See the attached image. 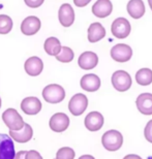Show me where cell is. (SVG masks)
<instances>
[{"instance_id": "1", "label": "cell", "mask_w": 152, "mask_h": 159, "mask_svg": "<svg viewBox=\"0 0 152 159\" xmlns=\"http://www.w3.org/2000/svg\"><path fill=\"white\" fill-rule=\"evenodd\" d=\"M101 144L108 151H117L121 148L123 144V136L118 130H109L104 133L101 138Z\"/></svg>"}, {"instance_id": "2", "label": "cell", "mask_w": 152, "mask_h": 159, "mask_svg": "<svg viewBox=\"0 0 152 159\" xmlns=\"http://www.w3.org/2000/svg\"><path fill=\"white\" fill-rule=\"evenodd\" d=\"M43 97L49 103H59L65 98V91L60 85L51 84L44 88Z\"/></svg>"}, {"instance_id": "3", "label": "cell", "mask_w": 152, "mask_h": 159, "mask_svg": "<svg viewBox=\"0 0 152 159\" xmlns=\"http://www.w3.org/2000/svg\"><path fill=\"white\" fill-rule=\"evenodd\" d=\"M2 120L9 130H20L24 126V120L15 109H7L2 114Z\"/></svg>"}, {"instance_id": "4", "label": "cell", "mask_w": 152, "mask_h": 159, "mask_svg": "<svg viewBox=\"0 0 152 159\" xmlns=\"http://www.w3.org/2000/svg\"><path fill=\"white\" fill-rule=\"evenodd\" d=\"M88 107V98L84 94H75L68 102V110L74 116H81Z\"/></svg>"}, {"instance_id": "5", "label": "cell", "mask_w": 152, "mask_h": 159, "mask_svg": "<svg viewBox=\"0 0 152 159\" xmlns=\"http://www.w3.org/2000/svg\"><path fill=\"white\" fill-rule=\"evenodd\" d=\"M131 24L125 18H117L111 26V32L116 39H126L131 33Z\"/></svg>"}, {"instance_id": "6", "label": "cell", "mask_w": 152, "mask_h": 159, "mask_svg": "<svg viewBox=\"0 0 152 159\" xmlns=\"http://www.w3.org/2000/svg\"><path fill=\"white\" fill-rule=\"evenodd\" d=\"M112 85L117 91H127L131 87V75L124 70H117L112 75Z\"/></svg>"}, {"instance_id": "7", "label": "cell", "mask_w": 152, "mask_h": 159, "mask_svg": "<svg viewBox=\"0 0 152 159\" xmlns=\"http://www.w3.org/2000/svg\"><path fill=\"white\" fill-rule=\"evenodd\" d=\"M132 56L131 48L125 43H118L111 49V57L116 62H127Z\"/></svg>"}, {"instance_id": "8", "label": "cell", "mask_w": 152, "mask_h": 159, "mask_svg": "<svg viewBox=\"0 0 152 159\" xmlns=\"http://www.w3.org/2000/svg\"><path fill=\"white\" fill-rule=\"evenodd\" d=\"M15 155L14 141L9 135L0 133V159H14Z\"/></svg>"}, {"instance_id": "9", "label": "cell", "mask_w": 152, "mask_h": 159, "mask_svg": "<svg viewBox=\"0 0 152 159\" xmlns=\"http://www.w3.org/2000/svg\"><path fill=\"white\" fill-rule=\"evenodd\" d=\"M50 128L55 132H63L68 128L69 118L64 113H56L49 121Z\"/></svg>"}, {"instance_id": "10", "label": "cell", "mask_w": 152, "mask_h": 159, "mask_svg": "<svg viewBox=\"0 0 152 159\" xmlns=\"http://www.w3.org/2000/svg\"><path fill=\"white\" fill-rule=\"evenodd\" d=\"M42 23L40 20L35 16H29V17L25 18L21 24V31L22 33L27 36L34 35L39 32Z\"/></svg>"}, {"instance_id": "11", "label": "cell", "mask_w": 152, "mask_h": 159, "mask_svg": "<svg viewBox=\"0 0 152 159\" xmlns=\"http://www.w3.org/2000/svg\"><path fill=\"white\" fill-rule=\"evenodd\" d=\"M58 19L63 27H69L75 22V11L68 3H63L58 11Z\"/></svg>"}, {"instance_id": "12", "label": "cell", "mask_w": 152, "mask_h": 159, "mask_svg": "<svg viewBox=\"0 0 152 159\" xmlns=\"http://www.w3.org/2000/svg\"><path fill=\"white\" fill-rule=\"evenodd\" d=\"M9 136L12 141H16L20 144L29 142L33 136V129L29 124L25 123L23 128L20 130H9Z\"/></svg>"}, {"instance_id": "13", "label": "cell", "mask_w": 152, "mask_h": 159, "mask_svg": "<svg viewBox=\"0 0 152 159\" xmlns=\"http://www.w3.org/2000/svg\"><path fill=\"white\" fill-rule=\"evenodd\" d=\"M21 109L26 115H36L42 111V102L37 97L29 96L22 100Z\"/></svg>"}, {"instance_id": "14", "label": "cell", "mask_w": 152, "mask_h": 159, "mask_svg": "<svg viewBox=\"0 0 152 159\" xmlns=\"http://www.w3.org/2000/svg\"><path fill=\"white\" fill-rule=\"evenodd\" d=\"M24 68L27 75H31V77H36L42 74L44 69V62L39 57L32 56L25 61Z\"/></svg>"}, {"instance_id": "15", "label": "cell", "mask_w": 152, "mask_h": 159, "mask_svg": "<svg viewBox=\"0 0 152 159\" xmlns=\"http://www.w3.org/2000/svg\"><path fill=\"white\" fill-rule=\"evenodd\" d=\"M99 63V57L95 53L87 51V52L82 53L78 59L79 66L84 69V70H90L93 69Z\"/></svg>"}, {"instance_id": "16", "label": "cell", "mask_w": 152, "mask_h": 159, "mask_svg": "<svg viewBox=\"0 0 152 159\" xmlns=\"http://www.w3.org/2000/svg\"><path fill=\"white\" fill-rule=\"evenodd\" d=\"M113 5L111 0H97L92 6L93 15L97 18H106L112 14Z\"/></svg>"}, {"instance_id": "17", "label": "cell", "mask_w": 152, "mask_h": 159, "mask_svg": "<svg viewBox=\"0 0 152 159\" xmlns=\"http://www.w3.org/2000/svg\"><path fill=\"white\" fill-rule=\"evenodd\" d=\"M104 125V116L99 112H91L85 118V127L90 131H97Z\"/></svg>"}, {"instance_id": "18", "label": "cell", "mask_w": 152, "mask_h": 159, "mask_svg": "<svg viewBox=\"0 0 152 159\" xmlns=\"http://www.w3.org/2000/svg\"><path fill=\"white\" fill-rule=\"evenodd\" d=\"M136 104L139 112L143 115H152V94L142 93L138 96Z\"/></svg>"}, {"instance_id": "19", "label": "cell", "mask_w": 152, "mask_h": 159, "mask_svg": "<svg viewBox=\"0 0 152 159\" xmlns=\"http://www.w3.org/2000/svg\"><path fill=\"white\" fill-rule=\"evenodd\" d=\"M100 87V80L94 74L85 75L81 79V88L85 91L94 92L97 91Z\"/></svg>"}, {"instance_id": "20", "label": "cell", "mask_w": 152, "mask_h": 159, "mask_svg": "<svg viewBox=\"0 0 152 159\" xmlns=\"http://www.w3.org/2000/svg\"><path fill=\"white\" fill-rule=\"evenodd\" d=\"M106 35V29L100 23H92L88 28V40L90 43H96L103 39Z\"/></svg>"}, {"instance_id": "21", "label": "cell", "mask_w": 152, "mask_h": 159, "mask_svg": "<svg viewBox=\"0 0 152 159\" xmlns=\"http://www.w3.org/2000/svg\"><path fill=\"white\" fill-rule=\"evenodd\" d=\"M127 12L134 19L143 17L145 14V4L143 0H129L127 3Z\"/></svg>"}, {"instance_id": "22", "label": "cell", "mask_w": 152, "mask_h": 159, "mask_svg": "<svg viewBox=\"0 0 152 159\" xmlns=\"http://www.w3.org/2000/svg\"><path fill=\"white\" fill-rule=\"evenodd\" d=\"M61 43L58 39L56 37H49L45 40L44 43V49H45L46 53L50 56H57L59 52L61 51Z\"/></svg>"}, {"instance_id": "23", "label": "cell", "mask_w": 152, "mask_h": 159, "mask_svg": "<svg viewBox=\"0 0 152 159\" xmlns=\"http://www.w3.org/2000/svg\"><path fill=\"white\" fill-rule=\"evenodd\" d=\"M136 81L141 86H148L152 83V70L149 68H141L136 74Z\"/></svg>"}, {"instance_id": "24", "label": "cell", "mask_w": 152, "mask_h": 159, "mask_svg": "<svg viewBox=\"0 0 152 159\" xmlns=\"http://www.w3.org/2000/svg\"><path fill=\"white\" fill-rule=\"evenodd\" d=\"M55 57L59 62L68 63L72 61V59H74V57H75V54H74V51H72L71 48L61 47V51H60L58 55Z\"/></svg>"}, {"instance_id": "25", "label": "cell", "mask_w": 152, "mask_h": 159, "mask_svg": "<svg viewBox=\"0 0 152 159\" xmlns=\"http://www.w3.org/2000/svg\"><path fill=\"white\" fill-rule=\"evenodd\" d=\"M12 20L7 15H0V34H7L12 29Z\"/></svg>"}, {"instance_id": "26", "label": "cell", "mask_w": 152, "mask_h": 159, "mask_svg": "<svg viewBox=\"0 0 152 159\" xmlns=\"http://www.w3.org/2000/svg\"><path fill=\"white\" fill-rule=\"evenodd\" d=\"M76 156L74 149L69 147L60 148L56 153V159H74Z\"/></svg>"}, {"instance_id": "27", "label": "cell", "mask_w": 152, "mask_h": 159, "mask_svg": "<svg viewBox=\"0 0 152 159\" xmlns=\"http://www.w3.org/2000/svg\"><path fill=\"white\" fill-rule=\"evenodd\" d=\"M144 135H145V139L152 144V120H150L149 122L146 124V127H145V129H144Z\"/></svg>"}, {"instance_id": "28", "label": "cell", "mask_w": 152, "mask_h": 159, "mask_svg": "<svg viewBox=\"0 0 152 159\" xmlns=\"http://www.w3.org/2000/svg\"><path fill=\"white\" fill-rule=\"evenodd\" d=\"M44 1H45V0H24V2L26 3V5L29 6L31 8L39 7L40 5H43Z\"/></svg>"}, {"instance_id": "29", "label": "cell", "mask_w": 152, "mask_h": 159, "mask_svg": "<svg viewBox=\"0 0 152 159\" xmlns=\"http://www.w3.org/2000/svg\"><path fill=\"white\" fill-rule=\"evenodd\" d=\"M25 159H43V156L37 151L30 150V151H27Z\"/></svg>"}, {"instance_id": "30", "label": "cell", "mask_w": 152, "mask_h": 159, "mask_svg": "<svg viewBox=\"0 0 152 159\" xmlns=\"http://www.w3.org/2000/svg\"><path fill=\"white\" fill-rule=\"evenodd\" d=\"M91 0H74V3L76 6H78V7H84V6H86L88 3H90Z\"/></svg>"}, {"instance_id": "31", "label": "cell", "mask_w": 152, "mask_h": 159, "mask_svg": "<svg viewBox=\"0 0 152 159\" xmlns=\"http://www.w3.org/2000/svg\"><path fill=\"white\" fill-rule=\"evenodd\" d=\"M26 153H27V151H19L18 153H16L14 159H25Z\"/></svg>"}, {"instance_id": "32", "label": "cell", "mask_w": 152, "mask_h": 159, "mask_svg": "<svg viewBox=\"0 0 152 159\" xmlns=\"http://www.w3.org/2000/svg\"><path fill=\"white\" fill-rule=\"evenodd\" d=\"M123 159H142L139 155H136V154H129V155H126V156L123 158Z\"/></svg>"}, {"instance_id": "33", "label": "cell", "mask_w": 152, "mask_h": 159, "mask_svg": "<svg viewBox=\"0 0 152 159\" xmlns=\"http://www.w3.org/2000/svg\"><path fill=\"white\" fill-rule=\"evenodd\" d=\"M79 159H95V158L91 156V155H83V156H81Z\"/></svg>"}, {"instance_id": "34", "label": "cell", "mask_w": 152, "mask_h": 159, "mask_svg": "<svg viewBox=\"0 0 152 159\" xmlns=\"http://www.w3.org/2000/svg\"><path fill=\"white\" fill-rule=\"evenodd\" d=\"M148 3H149L150 8H151V11H152V0H148Z\"/></svg>"}, {"instance_id": "35", "label": "cell", "mask_w": 152, "mask_h": 159, "mask_svg": "<svg viewBox=\"0 0 152 159\" xmlns=\"http://www.w3.org/2000/svg\"><path fill=\"white\" fill-rule=\"evenodd\" d=\"M1 104H2V101H1V97H0V107H1Z\"/></svg>"}]
</instances>
